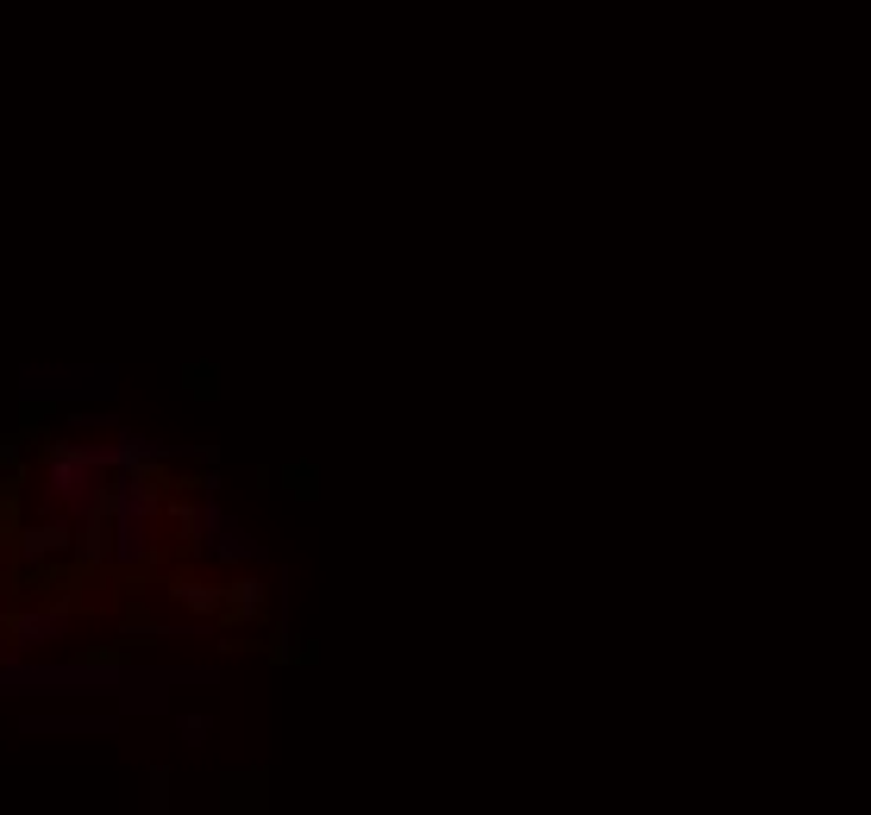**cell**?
Instances as JSON below:
<instances>
[{
  "label": "cell",
  "mask_w": 871,
  "mask_h": 815,
  "mask_svg": "<svg viewBox=\"0 0 871 815\" xmlns=\"http://www.w3.org/2000/svg\"><path fill=\"white\" fill-rule=\"evenodd\" d=\"M100 496H107V458L100 446H51L44 452V502L70 515V521H88L100 515Z\"/></svg>",
  "instance_id": "6da1fadb"
},
{
  "label": "cell",
  "mask_w": 871,
  "mask_h": 815,
  "mask_svg": "<svg viewBox=\"0 0 871 815\" xmlns=\"http://www.w3.org/2000/svg\"><path fill=\"white\" fill-rule=\"evenodd\" d=\"M70 533H76V521H70V515H57V508H51V521L25 527V540H20V559H25V564L63 559V552H70Z\"/></svg>",
  "instance_id": "7a4b0ae2"
},
{
  "label": "cell",
  "mask_w": 871,
  "mask_h": 815,
  "mask_svg": "<svg viewBox=\"0 0 871 815\" xmlns=\"http://www.w3.org/2000/svg\"><path fill=\"white\" fill-rule=\"evenodd\" d=\"M63 634H70V615H57V608H51V615H25V622L13 627L20 646H51V641H63Z\"/></svg>",
  "instance_id": "3957f363"
},
{
  "label": "cell",
  "mask_w": 871,
  "mask_h": 815,
  "mask_svg": "<svg viewBox=\"0 0 871 815\" xmlns=\"http://www.w3.org/2000/svg\"><path fill=\"white\" fill-rule=\"evenodd\" d=\"M176 602L194 608V615H213V608L226 602V590H213V583H176Z\"/></svg>",
  "instance_id": "277c9868"
}]
</instances>
